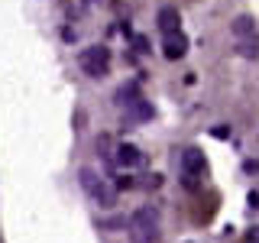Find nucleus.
I'll list each match as a JSON object with an SVG mask.
<instances>
[{
	"label": "nucleus",
	"mask_w": 259,
	"mask_h": 243,
	"mask_svg": "<svg viewBox=\"0 0 259 243\" xmlns=\"http://www.w3.org/2000/svg\"><path fill=\"white\" fill-rule=\"evenodd\" d=\"M117 166H123V169H136L143 162V156H140V149H136V146H130V143H120L117 146Z\"/></svg>",
	"instance_id": "5"
},
{
	"label": "nucleus",
	"mask_w": 259,
	"mask_h": 243,
	"mask_svg": "<svg viewBox=\"0 0 259 243\" xmlns=\"http://www.w3.org/2000/svg\"><path fill=\"white\" fill-rule=\"evenodd\" d=\"M237 46H240V55H246V59H256V55H259V39L256 36L237 39Z\"/></svg>",
	"instance_id": "9"
},
{
	"label": "nucleus",
	"mask_w": 259,
	"mask_h": 243,
	"mask_svg": "<svg viewBox=\"0 0 259 243\" xmlns=\"http://www.w3.org/2000/svg\"><path fill=\"white\" fill-rule=\"evenodd\" d=\"M130 240L133 243H159L162 240L159 214L152 208H140L130 214Z\"/></svg>",
	"instance_id": "1"
},
{
	"label": "nucleus",
	"mask_w": 259,
	"mask_h": 243,
	"mask_svg": "<svg viewBox=\"0 0 259 243\" xmlns=\"http://www.w3.org/2000/svg\"><path fill=\"white\" fill-rule=\"evenodd\" d=\"M185 49H188V39H185L182 32H168L165 36V55L168 59H182Z\"/></svg>",
	"instance_id": "6"
},
{
	"label": "nucleus",
	"mask_w": 259,
	"mask_h": 243,
	"mask_svg": "<svg viewBox=\"0 0 259 243\" xmlns=\"http://www.w3.org/2000/svg\"><path fill=\"white\" fill-rule=\"evenodd\" d=\"M207 162H204V152L194 149V146H188V149L182 152V172H185V185L188 188H194L198 185V175H204Z\"/></svg>",
	"instance_id": "4"
},
{
	"label": "nucleus",
	"mask_w": 259,
	"mask_h": 243,
	"mask_svg": "<svg viewBox=\"0 0 259 243\" xmlns=\"http://www.w3.org/2000/svg\"><path fill=\"white\" fill-rule=\"evenodd\" d=\"M81 68L91 78H104L110 71V49H104V46L84 49V52H81Z\"/></svg>",
	"instance_id": "3"
},
{
	"label": "nucleus",
	"mask_w": 259,
	"mask_h": 243,
	"mask_svg": "<svg viewBox=\"0 0 259 243\" xmlns=\"http://www.w3.org/2000/svg\"><path fill=\"white\" fill-rule=\"evenodd\" d=\"M233 36H237V39H249V36H256L253 20H249V16H240V20L233 23Z\"/></svg>",
	"instance_id": "8"
},
{
	"label": "nucleus",
	"mask_w": 259,
	"mask_h": 243,
	"mask_svg": "<svg viewBox=\"0 0 259 243\" xmlns=\"http://www.w3.org/2000/svg\"><path fill=\"white\" fill-rule=\"evenodd\" d=\"M178 23H182V20H178L175 7H162V10H159V29L165 32V36H168V32H178Z\"/></svg>",
	"instance_id": "7"
},
{
	"label": "nucleus",
	"mask_w": 259,
	"mask_h": 243,
	"mask_svg": "<svg viewBox=\"0 0 259 243\" xmlns=\"http://www.w3.org/2000/svg\"><path fill=\"white\" fill-rule=\"evenodd\" d=\"M78 182H81V188L88 191V198H91L94 205H101V208H113V205H117V191H113L110 185L94 172V169H88V166L78 169Z\"/></svg>",
	"instance_id": "2"
},
{
	"label": "nucleus",
	"mask_w": 259,
	"mask_h": 243,
	"mask_svg": "<svg viewBox=\"0 0 259 243\" xmlns=\"http://www.w3.org/2000/svg\"><path fill=\"white\" fill-rule=\"evenodd\" d=\"M249 243H259V230H253V237H249Z\"/></svg>",
	"instance_id": "10"
}]
</instances>
